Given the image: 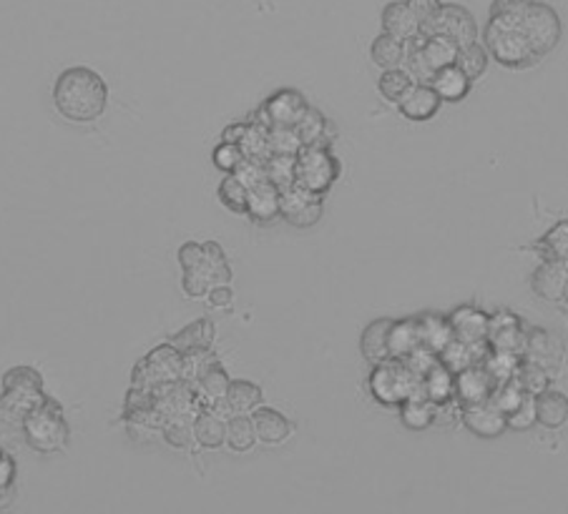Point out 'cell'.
Listing matches in <instances>:
<instances>
[{
    "mask_svg": "<svg viewBox=\"0 0 568 514\" xmlns=\"http://www.w3.org/2000/svg\"><path fill=\"white\" fill-rule=\"evenodd\" d=\"M179 379H182V354L166 341V345L151 349L134 367L131 387L154 392V389L179 382Z\"/></svg>",
    "mask_w": 568,
    "mask_h": 514,
    "instance_id": "9c48e42d",
    "label": "cell"
},
{
    "mask_svg": "<svg viewBox=\"0 0 568 514\" xmlns=\"http://www.w3.org/2000/svg\"><path fill=\"white\" fill-rule=\"evenodd\" d=\"M413 83H415L413 75L405 71L403 65H397V69H385L383 75H381V83H377V85H381L383 99L395 103V106H397V101H400L405 93L410 91Z\"/></svg>",
    "mask_w": 568,
    "mask_h": 514,
    "instance_id": "b9f144b4",
    "label": "cell"
},
{
    "mask_svg": "<svg viewBox=\"0 0 568 514\" xmlns=\"http://www.w3.org/2000/svg\"><path fill=\"white\" fill-rule=\"evenodd\" d=\"M264 176H267L270 184L277 186L280 192L295 186V156L272 154L267 161H264Z\"/></svg>",
    "mask_w": 568,
    "mask_h": 514,
    "instance_id": "ab89813d",
    "label": "cell"
},
{
    "mask_svg": "<svg viewBox=\"0 0 568 514\" xmlns=\"http://www.w3.org/2000/svg\"><path fill=\"white\" fill-rule=\"evenodd\" d=\"M307 106V99L297 89H280L260 109L264 111V119H267L270 126H297Z\"/></svg>",
    "mask_w": 568,
    "mask_h": 514,
    "instance_id": "7c38bea8",
    "label": "cell"
},
{
    "mask_svg": "<svg viewBox=\"0 0 568 514\" xmlns=\"http://www.w3.org/2000/svg\"><path fill=\"white\" fill-rule=\"evenodd\" d=\"M536 249L544 251V259H568V222H558L544 239L536 241Z\"/></svg>",
    "mask_w": 568,
    "mask_h": 514,
    "instance_id": "ee69618b",
    "label": "cell"
},
{
    "mask_svg": "<svg viewBox=\"0 0 568 514\" xmlns=\"http://www.w3.org/2000/svg\"><path fill=\"white\" fill-rule=\"evenodd\" d=\"M456 65L468 75L470 81H478L483 73L488 69V51L476 41L470 45H463L456 53Z\"/></svg>",
    "mask_w": 568,
    "mask_h": 514,
    "instance_id": "60d3db41",
    "label": "cell"
},
{
    "mask_svg": "<svg viewBox=\"0 0 568 514\" xmlns=\"http://www.w3.org/2000/svg\"><path fill=\"white\" fill-rule=\"evenodd\" d=\"M23 434L31 450L41 454L63 452L69 444L71 430L63 419V409L55 399H45L41 407H36L23 419Z\"/></svg>",
    "mask_w": 568,
    "mask_h": 514,
    "instance_id": "3957f363",
    "label": "cell"
},
{
    "mask_svg": "<svg viewBox=\"0 0 568 514\" xmlns=\"http://www.w3.org/2000/svg\"><path fill=\"white\" fill-rule=\"evenodd\" d=\"M524 323L510 311H496L494 317H488V335L486 341L490 349L498 351H514V354H520L524 351Z\"/></svg>",
    "mask_w": 568,
    "mask_h": 514,
    "instance_id": "5bb4252c",
    "label": "cell"
},
{
    "mask_svg": "<svg viewBox=\"0 0 568 514\" xmlns=\"http://www.w3.org/2000/svg\"><path fill=\"white\" fill-rule=\"evenodd\" d=\"M415 43H418L423 61L430 69V73L443 69V65L456 63L458 45L453 43L450 38L438 35V33H418L415 35Z\"/></svg>",
    "mask_w": 568,
    "mask_h": 514,
    "instance_id": "d4e9b609",
    "label": "cell"
},
{
    "mask_svg": "<svg viewBox=\"0 0 568 514\" xmlns=\"http://www.w3.org/2000/svg\"><path fill=\"white\" fill-rule=\"evenodd\" d=\"M252 426H254V436L264 444H282L287 442V436L292 434V424L290 419L280 414L277 409L272 407H254L252 412Z\"/></svg>",
    "mask_w": 568,
    "mask_h": 514,
    "instance_id": "ffe728a7",
    "label": "cell"
},
{
    "mask_svg": "<svg viewBox=\"0 0 568 514\" xmlns=\"http://www.w3.org/2000/svg\"><path fill=\"white\" fill-rule=\"evenodd\" d=\"M295 128L300 133L302 146H312V144L333 146L335 133L329 131V121L325 119V113H320V109H315V106H307L305 116L297 121Z\"/></svg>",
    "mask_w": 568,
    "mask_h": 514,
    "instance_id": "1f68e13d",
    "label": "cell"
},
{
    "mask_svg": "<svg viewBox=\"0 0 568 514\" xmlns=\"http://www.w3.org/2000/svg\"><path fill=\"white\" fill-rule=\"evenodd\" d=\"M393 319H375L365 327L363 337H359V351L363 357L377 364V361L387 359V331H390Z\"/></svg>",
    "mask_w": 568,
    "mask_h": 514,
    "instance_id": "d6a6232c",
    "label": "cell"
},
{
    "mask_svg": "<svg viewBox=\"0 0 568 514\" xmlns=\"http://www.w3.org/2000/svg\"><path fill=\"white\" fill-rule=\"evenodd\" d=\"M224 399L232 414H250L254 407L262 404V389L254 382H247V379H232Z\"/></svg>",
    "mask_w": 568,
    "mask_h": 514,
    "instance_id": "d590c367",
    "label": "cell"
},
{
    "mask_svg": "<svg viewBox=\"0 0 568 514\" xmlns=\"http://www.w3.org/2000/svg\"><path fill=\"white\" fill-rule=\"evenodd\" d=\"M230 382H232L230 374H226V369L220 364V359H216L194 379L192 387L196 397L202 399V404L210 407L212 402H216V399H224Z\"/></svg>",
    "mask_w": 568,
    "mask_h": 514,
    "instance_id": "83f0119b",
    "label": "cell"
},
{
    "mask_svg": "<svg viewBox=\"0 0 568 514\" xmlns=\"http://www.w3.org/2000/svg\"><path fill=\"white\" fill-rule=\"evenodd\" d=\"M244 156H242V151H240V146L236 144H230V141H222L220 146H216L214 151H212V161H214V166L222 171V174H232V171L240 166V161H242Z\"/></svg>",
    "mask_w": 568,
    "mask_h": 514,
    "instance_id": "f907efd6",
    "label": "cell"
},
{
    "mask_svg": "<svg viewBox=\"0 0 568 514\" xmlns=\"http://www.w3.org/2000/svg\"><path fill=\"white\" fill-rule=\"evenodd\" d=\"M257 436H254L252 419L247 414H232L224 422V444H230L234 452H250Z\"/></svg>",
    "mask_w": 568,
    "mask_h": 514,
    "instance_id": "8d00e7d4",
    "label": "cell"
},
{
    "mask_svg": "<svg viewBox=\"0 0 568 514\" xmlns=\"http://www.w3.org/2000/svg\"><path fill=\"white\" fill-rule=\"evenodd\" d=\"M528 6H531V0H494L488 21L500 25H518Z\"/></svg>",
    "mask_w": 568,
    "mask_h": 514,
    "instance_id": "bcb514c9",
    "label": "cell"
},
{
    "mask_svg": "<svg viewBox=\"0 0 568 514\" xmlns=\"http://www.w3.org/2000/svg\"><path fill=\"white\" fill-rule=\"evenodd\" d=\"M518 28L524 31L526 41L531 43L536 59H544V55L551 53L556 45L561 43V35H564L561 18H558V13L551 6L538 3V0H531V6L526 8Z\"/></svg>",
    "mask_w": 568,
    "mask_h": 514,
    "instance_id": "ba28073f",
    "label": "cell"
},
{
    "mask_svg": "<svg viewBox=\"0 0 568 514\" xmlns=\"http://www.w3.org/2000/svg\"><path fill=\"white\" fill-rule=\"evenodd\" d=\"M109 103V85L87 65H71L53 83V106L65 121L91 123L103 116Z\"/></svg>",
    "mask_w": 568,
    "mask_h": 514,
    "instance_id": "6da1fadb",
    "label": "cell"
},
{
    "mask_svg": "<svg viewBox=\"0 0 568 514\" xmlns=\"http://www.w3.org/2000/svg\"><path fill=\"white\" fill-rule=\"evenodd\" d=\"M397 409H400L403 424L408 426V430H413V432L428 430V426L435 422V419H438V412H440V407H435L425 397L405 399L403 404H397Z\"/></svg>",
    "mask_w": 568,
    "mask_h": 514,
    "instance_id": "836d02e7",
    "label": "cell"
},
{
    "mask_svg": "<svg viewBox=\"0 0 568 514\" xmlns=\"http://www.w3.org/2000/svg\"><path fill=\"white\" fill-rule=\"evenodd\" d=\"M214 337H216V329H214V321L210 319H196L184 327L182 331H176V335L169 339V345H172L179 354H189V351H206L214 347Z\"/></svg>",
    "mask_w": 568,
    "mask_h": 514,
    "instance_id": "484cf974",
    "label": "cell"
},
{
    "mask_svg": "<svg viewBox=\"0 0 568 514\" xmlns=\"http://www.w3.org/2000/svg\"><path fill=\"white\" fill-rule=\"evenodd\" d=\"M383 33L397 38V41L408 43L415 35L420 33L418 18L413 16L405 0H395V3H387L383 11Z\"/></svg>",
    "mask_w": 568,
    "mask_h": 514,
    "instance_id": "7402d4cb",
    "label": "cell"
},
{
    "mask_svg": "<svg viewBox=\"0 0 568 514\" xmlns=\"http://www.w3.org/2000/svg\"><path fill=\"white\" fill-rule=\"evenodd\" d=\"M496 379L488 374V369L483 364H473L456 374V402L463 404H476L486 402L494 394Z\"/></svg>",
    "mask_w": 568,
    "mask_h": 514,
    "instance_id": "2e32d148",
    "label": "cell"
},
{
    "mask_svg": "<svg viewBox=\"0 0 568 514\" xmlns=\"http://www.w3.org/2000/svg\"><path fill=\"white\" fill-rule=\"evenodd\" d=\"M343 174L339 158L333 154V146H302L295 154V186L310 194L325 196L335 181Z\"/></svg>",
    "mask_w": 568,
    "mask_h": 514,
    "instance_id": "277c9868",
    "label": "cell"
},
{
    "mask_svg": "<svg viewBox=\"0 0 568 514\" xmlns=\"http://www.w3.org/2000/svg\"><path fill=\"white\" fill-rule=\"evenodd\" d=\"M568 419V399L556 389H544L536 394V424H544L548 430H558Z\"/></svg>",
    "mask_w": 568,
    "mask_h": 514,
    "instance_id": "f1b7e54d",
    "label": "cell"
},
{
    "mask_svg": "<svg viewBox=\"0 0 568 514\" xmlns=\"http://www.w3.org/2000/svg\"><path fill=\"white\" fill-rule=\"evenodd\" d=\"M518 364H520V354H514V351L490 349L486 359H483V367H486L488 374L496 379V384L506 382V379H514Z\"/></svg>",
    "mask_w": 568,
    "mask_h": 514,
    "instance_id": "7bdbcfd3",
    "label": "cell"
},
{
    "mask_svg": "<svg viewBox=\"0 0 568 514\" xmlns=\"http://www.w3.org/2000/svg\"><path fill=\"white\" fill-rule=\"evenodd\" d=\"M420 394L435 407H448L456 402V374L443 364L433 367L428 374L420 379Z\"/></svg>",
    "mask_w": 568,
    "mask_h": 514,
    "instance_id": "cb8c5ba5",
    "label": "cell"
},
{
    "mask_svg": "<svg viewBox=\"0 0 568 514\" xmlns=\"http://www.w3.org/2000/svg\"><path fill=\"white\" fill-rule=\"evenodd\" d=\"M405 3H408V8L413 11V16L418 18L420 28H423L425 23H430V21H433V16L438 13V8L443 6L440 0H405Z\"/></svg>",
    "mask_w": 568,
    "mask_h": 514,
    "instance_id": "11a10c76",
    "label": "cell"
},
{
    "mask_svg": "<svg viewBox=\"0 0 568 514\" xmlns=\"http://www.w3.org/2000/svg\"><path fill=\"white\" fill-rule=\"evenodd\" d=\"M524 397H526L524 387H520L518 379L514 377V379H506V382L496 384L494 394H490V402H494L500 409V412L508 417L520 404V399H524Z\"/></svg>",
    "mask_w": 568,
    "mask_h": 514,
    "instance_id": "7dc6e473",
    "label": "cell"
},
{
    "mask_svg": "<svg viewBox=\"0 0 568 514\" xmlns=\"http://www.w3.org/2000/svg\"><path fill=\"white\" fill-rule=\"evenodd\" d=\"M516 379L518 384L524 387L526 394H541L544 389H548V384H551V374H548V369L536 364V361H528L520 357V364L516 369Z\"/></svg>",
    "mask_w": 568,
    "mask_h": 514,
    "instance_id": "f35d334b",
    "label": "cell"
},
{
    "mask_svg": "<svg viewBox=\"0 0 568 514\" xmlns=\"http://www.w3.org/2000/svg\"><path fill=\"white\" fill-rule=\"evenodd\" d=\"M534 424H536V397L526 394L524 399H520V404L514 409V412L506 417V426L516 432H526V430H531Z\"/></svg>",
    "mask_w": 568,
    "mask_h": 514,
    "instance_id": "681fc988",
    "label": "cell"
},
{
    "mask_svg": "<svg viewBox=\"0 0 568 514\" xmlns=\"http://www.w3.org/2000/svg\"><path fill=\"white\" fill-rule=\"evenodd\" d=\"M371 394L377 404L397 407L405 399L418 394L420 377H415L403 359H383L373 364V374L367 379Z\"/></svg>",
    "mask_w": 568,
    "mask_h": 514,
    "instance_id": "5b68a950",
    "label": "cell"
},
{
    "mask_svg": "<svg viewBox=\"0 0 568 514\" xmlns=\"http://www.w3.org/2000/svg\"><path fill=\"white\" fill-rule=\"evenodd\" d=\"M176 259L182 266V289L189 299H204L216 284L232 281V266L216 241H186L179 246Z\"/></svg>",
    "mask_w": 568,
    "mask_h": 514,
    "instance_id": "7a4b0ae2",
    "label": "cell"
},
{
    "mask_svg": "<svg viewBox=\"0 0 568 514\" xmlns=\"http://www.w3.org/2000/svg\"><path fill=\"white\" fill-rule=\"evenodd\" d=\"M371 59L377 69H397L403 65L405 59V43L397 41V38L381 33L371 45Z\"/></svg>",
    "mask_w": 568,
    "mask_h": 514,
    "instance_id": "74e56055",
    "label": "cell"
},
{
    "mask_svg": "<svg viewBox=\"0 0 568 514\" xmlns=\"http://www.w3.org/2000/svg\"><path fill=\"white\" fill-rule=\"evenodd\" d=\"M267 128L270 126H264V123L254 121V119L247 123V128H244L242 138L236 141V146H240L244 158H252V161H260V164H264V161L272 156Z\"/></svg>",
    "mask_w": 568,
    "mask_h": 514,
    "instance_id": "e575fe53",
    "label": "cell"
},
{
    "mask_svg": "<svg viewBox=\"0 0 568 514\" xmlns=\"http://www.w3.org/2000/svg\"><path fill=\"white\" fill-rule=\"evenodd\" d=\"M244 128H247V123H232V126H226L222 133V141H230V144H236V141L242 138Z\"/></svg>",
    "mask_w": 568,
    "mask_h": 514,
    "instance_id": "680465c9",
    "label": "cell"
},
{
    "mask_svg": "<svg viewBox=\"0 0 568 514\" xmlns=\"http://www.w3.org/2000/svg\"><path fill=\"white\" fill-rule=\"evenodd\" d=\"M428 83L433 85V91L438 93L443 103H458V101H463L470 93V85H473V81L458 69L456 63L443 65V69L435 71L433 79Z\"/></svg>",
    "mask_w": 568,
    "mask_h": 514,
    "instance_id": "603a6c76",
    "label": "cell"
},
{
    "mask_svg": "<svg viewBox=\"0 0 568 514\" xmlns=\"http://www.w3.org/2000/svg\"><path fill=\"white\" fill-rule=\"evenodd\" d=\"M440 103L430 83H413L410 91L397 101V109L408 121H430L440 111Z\"/></svg>",
    "mask_w": 568,
    "mask_h": 514,
    "instance_id": "d6986e66",
    "label": "cell"
},
{
    "mask_svg": "<svg viewBox=\"0 0 568 514\" xmlns=\"http://www.w3.org/2000/svg\"><path fill=\"white\" fill-rule=\"evenodd\" d=\"M568 287L566 259H544L531 276V289L544 301H564Z\"/></svg>",
    "mask_w": 568,
    "mask_h": 514,
    "instance_id": "9a60e30c",
    "label": "cell"
},
{
    "mask_svg": "<svg viewBox=\"0 0 568 514\" xmlns=\"http://www.w3.org/2000/svg\"><path fill=\"white\" fill-rule=\"evenodd\" d=\"M49 394L43 389V377L31 367H13L3 377V394H0V407L6 412L26 417L31 409L41 407Z\"/></svg>",
    "mask_w": 568,
    "mask_h": 514,
    "instance_id": "52a82bcc",
    "label": "cell"
},
{
    "mask_svg": "<svg viewBox=\"0 0 568 514\" xmlns=\"http://www.w3.org/2000/svg\"><path fill=\"white\" fill-rule=\"evenodd\" d=\"M325 214V196L310 194L300 186H290L280 192V218L295 228H312Z\"/></svg>",
    "mask_w": 568,
    "mask_h": 514,
    "instance_id": "8fae6325",
    "label": "cell"
},
{
    "mask_svg": "<svg viewBox=\"0 0 568 514\" xmlns=\"http://www.w3.org/2000/svg\"><path fill=\"white\" fill-rule=\"evenodd\" d=\"M420 33H438V35H445L450 38L453 43L458 45V49H463V45H470L478 41V23L476 18H473V13L468 11V8L463 6H456V3H448V6H440L438 13L433 16L430 23H425L420 28Z\"/></svg>",
    "mask_w": 568,
    "mask_h": 514,
    "instance_id": "30bf717a",
    "label": "cell"
},
{
    "mask_svg": "<svg viewBox=\"0 0 568 514\" xmlns=\"http://www.w3.org/2000/svg\"><path fill=\"white\" fill-rule=\"evenodd\" d=\"M232 176L240 181V184L247 188L262 184V181H267V176H264V164H260V161H252V158H242L240 166H236L232 171Z\"/></svg>",
    "mask_w": 568,
    "mask_h": 514,
    "instance_id": "f5cc1de1",
    "label": "cell"
},
{
    "mask_svg": "<svg viewBox=\"0 0 568 514\" xmlns=\"http://www.w3.org/2000/svg\"><path fill=\"white\" fill-rule=\"evenodd\" d=\"M244 216H250L254 224H272L274 218H280V188L272 186L270 181L252 186L247 192Z\"/></svg>",
    "mask_w": 568,
    "mask_h": 514,
    "instance_id": "44dd1931",
    "label": "cell"
},
{
    "mask_svg": "<svg viewBox=\"0 0 568 514\" xmlns=\"http://www.w3.org/2000/svg\"><path fill=\"white\" fill-rule=\"evenodd\" d=\"M520 357L528 361H536V364H541L546 369H551V367L561 364L564 345H561V339L554 335V331L531 329V331H526L524 351H520Z\"/></svg>",
    "mask_w": 568,
    "mask_h": 514,
    "instance_id": "e0dca14e",
    "label": "cell"
},
{
    "mask_svg": "<svg viewBox=\"0 0 568 514\" xmlns=\"http://www.w3.org/2000/svg\"><path fill=\"white\" fill-rule=\"evenodd\" d=\"M206 301H210L212 309H230L234 301V291L230 289V284H216L210 291H206Z\"/></svg>",
    "mask_w": 568,
    "mask_h": 514,
    "instance_id": "9f6ffc18",
    "label": "cell"
},
{
    "mask_svg": "<svg viewBox=\"0 0 568 514\" xmlns=\"http://www.w3.org/2000/svg\"><path fill=\"white\" fill-rule=\"evenodd\" d=\"M460 419L466 424V430H470L476 436H483V440H496V436L508 430L506 414L490 399L476 404H463Z\"/></svg>",
    "mask_w": 568,
    "mask_h": 514,
    "instance_id": "4fadbf2b",
    "label": "cell"
},
{
    "mask_svg": "<svg viewBox=\"0 0 568 514\" xmlns=\"http://www.w3.org/2000/svg\"><path fill=\"white\" fill-rule=\"evenodd\" d=\"M267 138H270V148L272 154H284V156H295L302 148L300 133L295 126H270L267 128Z\"/></svg>",
    "mask_w": 568,
    "mask_h": 514,
    "instance_id": "f6af8a7d",
    "label": "cell"
},
{
    "mask_svg": "<svg viewBox=\"0 0 568 514\" xmlns=\"http://www.w3.org/2000/svg\"><path fill=\"white\" fill-rule=\"evenodd\" d=\"M448 323L453 329V339L466 341V345H476V341H483L488 335V313L473 307V304L453 309L448 313Z\"/></svg>",
    "mask_w": 568,
    "mask_h": 514,
    "instance_id": "ac0fdd59",
    "label": "cell"
},
{
    "mask_svg": "<svg viewBox=\"0 0 568 514\" xmlns=\"http://www.w3.org/2000/svg\"><path fill=\"white\" fill-rule=\"evenodd\" d=\"M483 49L488 51V59L506 65V69H528V65L538 61L531 43L526 41L518 25H500L488 21L486 31H483Z\"/></svg>",
    "mask_w": 568,
    "mask_h": 514,
    "instance_id": "8992f818",
    "label": "cell"
},
{
    "mask_svg": "<svg viewBox=\"0 0 568 514\" xmlns=\"http://www.w3.org/2000/svg\"><path fill=\"white\" fill-rule=\"evenodd\" d=\"M192 434L194 442L206 450H220L224 444V419L216 417L210 407H202L192 419Z\"/></svg>",
    "mask_w": 568,
    "mask_h": 514,
    "instance_id": "f546056e",
    "label": "cell"
},
{
    "mask_svg": "<svg viewBox=\"0 0 568 514\" xmlns=\"http://www.w3.org/2000/svg\"><path fill=\"white\" fill-rule=\"evenodd\" d=\"M16 477V464L6 452H0V490H8Z\"/></svg>",
    "mask_w": 568,
    "mask_h": 514,
    "instance_id": "6f0895ef",
    "label": "cell"
},
{
    "mask_svg": "<svg viewBox=\"0 0 568 514\" xmlns=\"http://www.w3.org/2000/svg\"><path fill=\"white\" fill-rule=\"evenodd\" d=\"M420 347V331H418V317L410 319H393L390 331H387V357L390 359H405L413 349Z\"/></svg>",
    "mask_w": 568,
    "mask_h": 514,
    "instance_id": "4316f807",
    "label": "cell"
},
{
    "mask_svg": "<svg viewBox=\"0 0 568 514\" xmlns=\"http://www.w3.org/2000/svg\"><path fill=\"white\" fill-rule=\"evenodd\" d=\"M405 364H408V369L413 371L415 377H425L428 374V371L433 369V367H438L440 364V359H438V354H435V351H430V349H425L423 345L418 347V349H413L408 357L403 359Z\"/></svg>",
    "mask_w": 568,
    "mask_h": 514,
    "instance_id": "816d5d0a",
    "label": "cell"
},
{
    "mask_svg": "<svg viewBox=\"0 0 568 514\" xmlns=\"http://www.w3.org/2000/svg\"><path fill=\"white\" fill-rule=\"evenodd\" d=\"M216 194H220V202L230 208L232 214H244V206H247V188H244L232 174H226L222 178Z\"/></svg>",
    "mask_w": 568,
    "mask_h": 514,
    "instance_id": "c3c4849f",
    "label": "cell"
},
{
    "mask_svg": "<svg viewBox=\"0 0 568 514\" xmlns=\"http://www.w3.org/2000/svg\"><path fill=\"white\" fill-rule=\"evenodd\" d=\"M161 434H164V440L172 444L174 450H186V446L194 442L192 424H189V422H166V424H161Z\"/></svg>",
    "mask_w": 568,
    "mask_h": 514,
    "instance_id": "db71d44e",
    "label": "cell"
},
{
    "mask_svg": "<svg viewBox=\"0 0 568 514\" xmlns=\"http://www.w3.org/2000/svg\"><path fill=\"white\" fill-rule=\"evenodd\" d=\"M418 331H420V345L425 349L435 351V354H440L445 345L453 339V329L448 323V317H440V313H435V311L420 313Z\"/></svg>",
    "mask_w": 568,
    "mask_h": 514,
    "instance_id": "4dcf8cb0",
    "label": "cell"
}]
</instances>
